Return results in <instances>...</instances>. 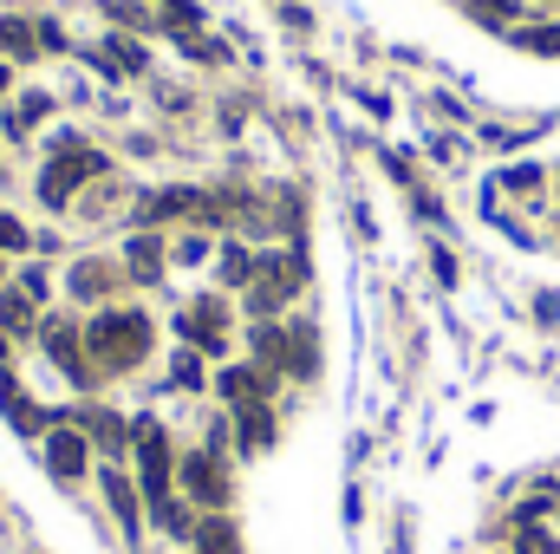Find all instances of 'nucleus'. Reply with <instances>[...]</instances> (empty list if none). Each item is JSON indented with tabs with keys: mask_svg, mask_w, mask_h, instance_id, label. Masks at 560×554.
Here are the masks:
<instances>
[{
	"mask_svg": "<svg viewBox=\"0 0 560 554\" xmlns=\"http://www.w3.org/2000/svg\"><path fill=\"white\" fill-rule=\"evenodd\" d=\"M85 346H92L98 366L125 372V366H138L143 353H150V320H143V313H98V320L85 326Z\"/></svg>",
	"mask_w": 560,
	"mask_h": 554,
	"instance_id": "f257e3e1",
	"label": "nucleus"
},
{
	"mask_svg": "<svg viewBox=\"0 0 560 554\" xmlns=\"http://www.w3.org/2000/svg\"><path fill=\"white\" fill-rule=\"evenodd\" d=\"M300 280H306V262L287 249V255H261L255 262V280H248V307L255 313H275L280 300H293L300 293Z\"/></svg>",
	"mask_w": 560,
	"mask_h": 554,
	"instance_id": "f03ea898",
	"label": "nucleus"
},
{
	"mask_svg": "<svg viewBox=\"0 0 560 554\" xmlns=\"http://www.w3.org/2000/svg\"><path fill=\"white\" fill-rule=\"evenodd\" d=\"M98 170H105V157H92V150H79L72 138H59V157H52L46 176H39V196H46V203H66V196H72L85 176H98Z\"/></svg>",
	"mask_w": 560,
	"mask_h": 554,
	"instance_id": "7ed1b4c3",
	"label": "nucleus"
},
{
	"mask_svg": "<svg viewBox=\"0 0 560 554\" xmlns=\"http://www.w3.org/2000/svg\"><path fill=\"white\" fill-rule=\"evenodd\" d=\"M138 470H143V496L170 503V437L156 424H138Z\"/></svg>",
	"mask_w": 560,
	"mask_h": 554,
	"instance_id": "20e7f679",
	"label": "nucleus"
},
{
	"mask_svg": "<svg viewBox=\"0 0 560 554\" xmlns=\"http://www.w3.org/2000/svg\"><path fill=\"white\" fill-rule=\"evenodd\" d=\"M46 463L59 483H79L85 476V430H46Z\"/></svg>",
	"mask_w": 560,
	"mask_h": 554,
	"instance_id": "39448f33",
	"label": "nucleus"
},
{
	"mask_svg": "<svg viewBox=\"0 0 560 554\" xmlns=\"http://www.w3.org/2000/svg\"><path fill=\"white\" fill-rule=\"evenodd\" d=\"M183 489H189L196 503H209V509L229 503V476L215 470V457H189V463H183Z\"/></svg>",
	"mask_w": 560,
	"mask_h": 554,
	"instance_id": "423d86ee",
	"label": "nucleus"
},
{
	"mask_svg": "<svg viewBox=\"0 0 560 554\" xmlns=\"http://www.w3.org/2000/svg\"><path fill=\"white\" fill-rule=\"evenodd\" d=\"M183 333L202 339V353H222V300H196V307L183 313Z\"/></svg>",
	"mask_w": 560,
	"mask_h": 554,
	"instance_id": "0eeeda50",
	"label": "nucleus"
},
{
	"mask_svg": "<svg viewBox=\"0 0 560 554\" xmlns=\"http://www.w3.org/2000/svg\"><path fill=\"white\" fill-rule=\"evenodd\" d=\"M46 346H52V359H59V366H66L79 385L92 379V366H85V353H79V333H72L66 320H52V326H46Z\"/></svg>",
	"mask_w": 560,
	"mask_h": 554,
	"instance_id": "6e6552de",
	"label": "nucleus"
},
{
	"mask_svg": "<svg viewBox=\"0 0 560 554\" xmlns=\"http://www.w3.org/2000/svg\"><path fill=\"white\" fill-rule=\"evenodd\" d=\"M170 216H202V196L196 189H156L143 203V222H170Z\"/></svg>",
	"mask_w": 560,
	"mask_h": 554,
	"instance_id": "1a4fd4ad",
	"label": "nucleus"
},
{
	"mask_svg": "<svg viewBox=\"0 0 560 554\" xmlns=\"http://www.w3.org/2000/svg\"><path fill=\"white\" fill-rule=\"evenodd\" d=\"M196 549H202V554H242V535H235V522H229V516H202Z\"/></svg>",
	"mask_w": 560,
	"mask_h": 554,
	"instance_id": "9d476101",
	"label": "nucleus"
},
{
	"mask_svg": "<svg viewBox=\"0 0 560 554\" xmlns=\"http://www.w3.org/2000/svg\"><path fill=\"white\" fill-rule=\"evenodd\" d=\"M98 483H105V496H112V509H118V522H125V535H138V496H131V483H125L118 470H105Z\"/></svg>",
	"mask_w": 560,
	"mask_h": 554,
	"instance_id": "9b49d317",
	"label": "nucleus"
},
{
	"mask_svg": "<svg viewBox=\"0 0 560 554\" xmlns=\"http://www.w3.org/2000/svg\"><path fill=\"white\" fill-rule=\"evenodd\" d=\"M275 443V417L268 405H242V450H268Z\"/></svg>",
	"mask_w": 560,
	"mask_h": 554,
	"instance_id": "f8f14e48",
	"label": "nucleus"
},
{
	"mask_svg": "<svg viewBox=\"0 0 560 554\" xmlns=\"http://www.w3.org/2000/svg\"><path fill=\"white\" fill-rule=\"evenodd\" d=\"M33 46H39V33L26 20H0V53L7 59H33Z\"/></svg>",
	"mask_w": 560,
	"mask_h": 554,
	"instance_id": "ddd939ff",
	"label": "nucleus"
},
{
	"mask_svg": "<svg viewBox=\"0 0 560 554\" xmlns=\"http://www.w3.org/2000/svg\"><path fill=\"white\" fill-rule=\"evenodd\" d=\"M105 287H112V268H105V262H79V268H72V293H79V300H92V293H105Z\"/></svg>",
	"mask_w": 560,
	"mask_h": 554,
	"instance_id": "4468645a",
	"label": "nucleus"
},
{
	"mask_svg": "<svg viewBox=\"0 0 560 554\" xmlns=\"http://www.w3.org/2000/svg\"><path fill=\"white\" fill-rule=\"evenodd\" d=\"M515 46H528V53H548V59H560V26H515Z\"/></svg>",
	"mask_w": 560,
	"mask_h": 554,
	"instance_id": "2eb2a0df",
	"label": "nucleus"
},
{
	"mask_svg": "<svg viewBox=\"0 0 560 554\" xmlns=\"http://www.w3.org/2000/svg\"><path fill=\"white\" fill-rule=\"evenodd\" d=\"M463 7H469L482 26H509V20L522 13V0H463Z\"/></svg>",
	"mask_w": 560,
	"mask_h": 554,
	"instance_id": "dca6fc26",
	"label": "nucleus"
},
{
	"mask_svg": "<svg viewBox=\"0 0 560 554\" xmlns=\"http://www.w3.org/2000/svg\"><path fill=\"white\" fill-rule=\"evenodd\" d=\"M156 268H163V249H156L150 235H138V242H131V275H138V280H156Z\"/></svg>",
	"mask_w": 560,
	"mask_h": 554,
	"instance_id": "f3484780",
	"label": "nucleus"
},
{
	"mask_svg": "<svg viewBox=\"0 0 560 554\" xmlns=\"http://www.w3.org/2000/svg\"><path fill=\"white\" fill-rule=\"evenodd\" d=\"M0 326H7V333H26V326H33L26 293H0Z\"/></svg>",
	"mask_w": 560,
	"mask_h": 554,
	"instance_id": "a211bd4d",
	"label": "nucleus"
},
{
	"mask_svg": "<svg viewBox=\"0 0 560 554\" xmlns=\"http://www.w3.org/2000/svg\"><path fill=\"white\" fill-rule=\"evenodd\" d=\"M222 280H229V287H248V280H255V255H248V249H229V255H222Z\"/></svg>",
	"mask_w": 560,
	"mask_h": 554,
	"instance_id": "6ab92c4d",
	"label": "nucleus"
},
{
	"mask_svg": "<svg viewBox=\"0 0 560 554\" xmlns=\"http://www.w3.org/2000/svg\"><path fill=\"white\" fill-rule=\"evenodd\" d=\"M509 189H522V196L541 189V163H515V170H509Z\"/></svg>",
	"mask_w": 560,
	"mask_h": 554,
	"instance_id": "aec40b11",
	"label": "nucleus"
},
{
	"mask_svg": "<svg viewBox=\"0 0 560 554\" xmlns=\"http://www.w3.org/2000/svg\"><path fill=\"white\" fill-rule=\"evenodd\" d=\"M176 385H202V359L196 353H176Z\"/></svg>",
	"mask_w": 560,
	"mask_h": 554,
	"instance_id": "412c9836",
	"label": "nucleus"
},
{
	"mask_svg": "<svg viewBox=\"0 0 560 554\" xmlns=\"http://www.w3.org/2000/svg\"><path fill=\"white\" fill-rule=\"evenodd\" d=\"M112 59H118V72H138L143 66V53L131 46V39H112Z\"/></svg>",
	"mask_w": 560,
	"mask_h": 554,
	"instance_id": "4be33fe9",
	"label": "nucleus"
},
{
	"mask_svg": "<svg viewBox=\"0 0 560 554\" xmlns=\"http://www.w3.org/2000/svg\"><path fill=\"white\" fill-rule=\"evenodd\" d=\"M105 13H118L125 26H143L150 20V13H138V0H105Z\"/></svg>",
	"mask_w": 560,
	"mask_h": 554,
	"instance_id": "5701e85b",
	"label": "nucleus"
},
{
	"mask_svg": "<svg viewBox=\"0 0 560 554\" xmlns=\"http://www.w3.org/2000/svg\"><path fill=\"white\" fill-rule=\"evenodd\" d=\"M0 249H26V229L13 216H0Z\"/></svg>",
	"mask_w": 560,
	"mask_h": 554,
	"instance_id": "b1692460",
	"label": "nucleus"
},
{
	"mask_svg": "<svg viewBox=\"0 0 560 554\" xmlns=\"http://www.w3.org/2000/svg\"><path fill=\"white\" fill-rule=\"evenodd\" d=\"M0 92H7V66H0Z\"/></svg>",
	"mask_w": 560,
	"mask_h": 554,
	"instance_id": "393cba45",
	"label": "nucleus"
},
{
	"mask_svg": "<svg viewBox=\"0 0 560 554\" xmlns=\"http://www.w3.org/2000/svg\"><path fill=\"white\" fill-rule=\"evenodd\" d=\"M0 275H7V268H0Z\"/></svg>",
	"mask_w": 560,
	"mask_h": 554,
	"instance_id": "a878e982",
	"label": "nucleus"
}]
</instances>
